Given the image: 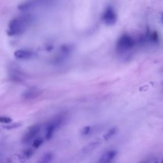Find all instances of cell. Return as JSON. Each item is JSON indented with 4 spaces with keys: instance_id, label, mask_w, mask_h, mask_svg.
I'll return each instance as SVG.
<instances>
[{
    "instance_id": "6",
    "label": "cell",
    "mask_w": 163,
    "mask_h": 163,
    "mask_svg": "<svg viewBox=\"0 0 163 163\" xmlns=\"http://www.w3.org/2000/svg\"><path fill=\"white\" fill-rule=\"evenodd\" d=\"M102 20L106 25L112 26L116 23L117 16L113 8L110 6L107 8L103 14Z\"/></svg>"
},
{
    "instance_id": "13",
    "label": "cell",
    "mask_w": 163,
    "mask_h": 163,
    "mask_svg": "<svg viewBox=\"0 0 163 163\" xmlns=\"http://www.w3.org/2000/svg\"><path fill=\"white\" fill-rule=\"evenodd\" d=\"M43 143V138H37L34 139V140L33 141L32 146L34 149H38L39 146H41L42 145Z\"/></svg>"
},
{
    "instance_id": "3",
    "label": "cell",
    "mask_w": 163,
    "mask_h": 163,
    "mask_svg": "<svg viewBox=\"0 0 163 163\" xmlns=\"http://www.w3.org/2000/svg\"><path fill=\"white\" fill-rule=\"evenodd\" d=\"M55 1V0H26L20 4L18 6V9L21 11H28L50 5Z\"/></svg>"
},
{
    "instance_id": "2",
    "label": "cell",
    "mask_w": 163,
    "mask_h": 163,
    "mask_svg": "<svg viewBox=\"0 0 163 163\" xmlns=\"http://www.w3.org/2000/svg\"><path fill=\"white\" fill-rule=\"evenodd\" d=\"M65 121V116L59 115L55 117L47 124L45 129V138L47 140H50L52 138L56 131Z\"/></svg>"
},
{
    "instance_id": "14",
    "label": "cell",
    "mask_w": 163,
    "mask_h": 163,
    "mask_svg": "<svg viewBox=\"0 0 163 163\" xmlns=\"http://www.w3.org/2000/svg\"><path fill=\"white\" fill-rule=\"evenodd\" d=\"M91 131H92V128L90 126H86L83 128L81 131V134L82 136H87L90 134Z\"/></svg>"
},
{
    "instance_id": "11",
    "label": "cell",
    "mask_w": 163,
    "mask_h": 163,
    "mask_svg": "<svg viewBox=\"0 0 163 163\" xmlns=\"http://www.w3.org/2000/svg\"><path fill=\"white\" fill-rule=\"evenodd\" d=\"M117 128H112L110 129L107 132L104 134L103 136V138L105 140H108L109 139H110L112 137H113L114 135L116 134L117 133Z\"/></svg>"
},
{
    "instance_id": "17",
    "label": "cell",
    "mask_w": 163,
    "mask_h": 163,
    "mask_svg": "<svg viewBox=\"0 0 163 163\" xmlns=\"http://www.w3.org/2000/svg\"><path fill=\"white\" fill-rule=\"evenodd\" d=\"M161 19H162V21L163 22V13H162V14H161Z\"/></svg>"
},
{
    "instance_id": "18",
    "label": "cell",
    "mask_w": 163,
    "mask_h": 163,
    "mask_svg": "<svg viewBox=\"0 0 163 163\" xmlns=\"http://www.w3.org/2000/svg\"><path fill=\"white\" fill-rule=\"evenodd\" d=\"M161 163H163V159H162V161H161Z\"/></svg>"
},
{
    "instance_id": "15",
    "label": "cell",
    "mask_w": 163,
    "mask_h": 163,
    "mask_svg": "<svg viewBox=\"0 0 163 163\" xmlns=\"http://www.w3.org/2000/svg\"><path fill=\"white\" fill-rule=\"evenodd\" d=\"M11 121H12L11 118L6 116H1V118H0V122L3 123V124H10V122H11Z\"/></svg>"
},
{
    "instance_id": "9",
    "label": "cell",
    "mask_w": 163,
    "mask_h": 163,
    "mask_svg": "<svg viewBox=\"0 0 163 163\" xmlns=\"http://www.w3.org/2000/svg\"><path fill=\"white\" fill-rule=\"evenodd\" d=\"M41 94L40 90L37 88H33L26 90L22 94V98L25 100H32L37 98Z\"/></svg>"
},
{
    "instance_id": "10",
    "label": "cell",
    "mask_w": 163,
    "mask_h": 163,
    "mask_svg": "<svg viewBox=\"0 0 163 163\" xmlns=\"http://www.w3.org/2000/svg\"><path fill=\"white\" fill-rule=\"evenodd\" d=\"M54 158V155L52 152H47L39 159L37 163H51Z\"/></svg>"
},
{
    "instance_id": "12",
    "label": "cell",
    "mask_w": 163,
    "mask_h": 163,
    "mask_svg": "<svg viewBox=\"0 0 163 163\" xmlns=\"http://www.w3.org/2000/svg\"><path fill=\"white\" fill-rule=\"evenodd\" d=\"M149 40L154 43H156L159 42V35L156 31H154L151 34H149Z\"/></svg>"
},
{
    "instance_id": "16",
    "label": "cell",
    "mask_w": 163,
    "mask_h": 163,
    "mask_svg": "<svg viewBox=\"0 0 163 163\" xmlns=\"http://www.w3.org/2000/svg\"><path fill=\"white\" fill-rule=\"evenodd\" d=\"M33 154V150L31 149H28L26 150L24 153V156H26V157H30L31 156H32Z\"/></svg>"
},
{
    "instance_id": "7",
    "label": "cell",
    "mask_w": 163,
    "mask_h": 163,
    "mask_svg": "<svg viewBox=\"0 0 163 163\" xmlns=\"http://www.w3.org/2000/svg\"><path fill=\"white\" fill-rule=\"evenodd\" d=\"M117 152L115 150H108L103 153L97 163H112L117 156Z\"/></svg>"
},
{
    "instance_id": "8",
    "label": "cell",
    "mask_w": 163,
    "mask_h": 163,
    "mask_svg": "<svg viewBox=\"0 0 163 163\" xmlns=\"http://www.w3.org/2000/svg\"><path fill=\"white\" fill-rule=\"evenodd\" d=\"M14 56L19 60H28L34 56V52L29 49H21L15 52Z\"/></svg>"
},
{
    "instance_id": "5",
    "label": "cell",
    "mask_w": 163,
    "mask_h": 163,
    "mask_svg": "<svg viewBox=\"0 0 163 163\" xmlns=\"http://www.w3.org/2000/svg\"><path fill=\"white\" fill-rule=\"evenodd\" d=\"M40 128L41 127L39 124H34L29 127L22 138L24 144H29L31 141H33L39 133Z\"/></svg>"
},
{
    "instance_id": "1",
    "label": "cell",
    "mask_w": 163,
    "mask_h": 163,
    "mask_svg": "<svg viewBox=\"0 0 163 163\" xmlns=\"http://www.w3.org/2000/svg\"><path fill=\"white\" fill-rule=\"evenodd\" d=\"M33 18L29 15H21L13 19L9 22L7 33L9 36H19L24 33L29 28Z\"/></svg>"
},
{
    "instance_id": "4",
    "label": "cell",
    "mask_w": 163,
    "mask_h": 163,
    "mask_svg": "<svg viewBox=\"0 0 163 163\" xmlns=\"http://www.w3.org/2000/svg\"><path fill=\"white\" fill-rule=\"evenodd\" d=\"M135 45L133 37L128 34L121 36L117 43V48L118 51L126 52L131 50Z\"/></svg>"
}]
</instances>
